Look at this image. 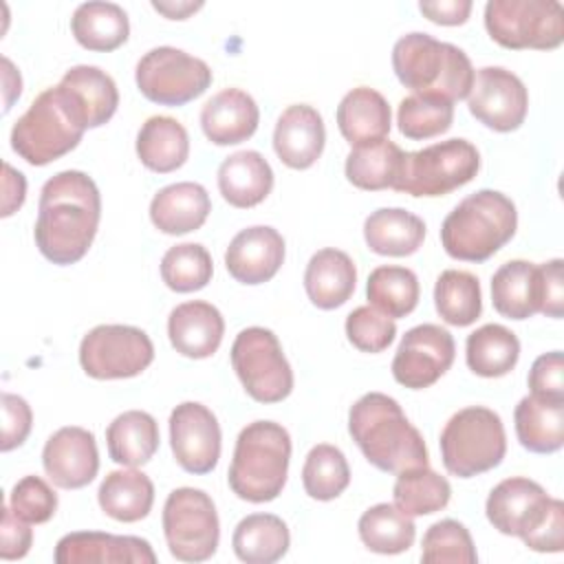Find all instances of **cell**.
<instances>
[{
	"mask_svg": "<svg viewBox=\"0 0 564 564\" xmlns=\"http://www.w3.org/2000/svg\"><path fill=\"white\" fill-rule=\"evenodd\" d=\"M97 500L112 520L139 522L152 509L154 485L139 469H115L101 480Z\"/></svg>",
	"mask_w": 564,
	"mask_h": 564,
	"instance_id": "obj_33",
	"label": "cell"
},
{
	"mask_svg": "<svg viewBox=\"0 0 564 564\" xmlns=\"http://www.w3.org/2000/svg\"><path fill=\"white\" fill-rule=\"evenodd\" d=\"M364 238L370 251L379 256H412L425 238V223L401 207L372 212L364 223Z\"/></svg>",
	"mask_w": 564,
	"mask_h": 564,
	"instance_id": "obj_30",
	"label": "cell"
},
{
	"mask_svg": "<svg viewBox=\"0 0 564 564\" xmlns=\"http://www.w3.org/2000/svg\"><path fill=\"white\" fill-rule=\"evenodd\" d=\"M75 40L88 51H115L130 35L128 13L115 2H84L70 18Z\"/></svg>",
	"mask_w": 564,
	"mask_h": 564,
	"instance_id": "obj_35",
	"label": "cell"
},
{
	"mask_svg": "<svg viewBox=\"0 0 564 564\" xmlns=\"http://www.w3.org/2000/svg\"><path fill=\"white\" fill-rule=\"evenodd\" d=\"M494 308L509 319H529L540 313L542 275L540 264L529 260H509L491 278Z\"/></svg>",
	"mask_w": 564,
	"mask_h": 564,
	"instance_id": "obj_26",
	"label": "cell"
},
{
	"mask_svg": "<svg viewBox=\"0 0 564 564\" xmlns=\"http://www.w3.org/2000/svg\"><path fill=\"white\" fill-rule=\"evenodd\" d=\"M507 436L502 419L482 405L458 410L441 432V458L456 478L485 474L502 463Z\"/></svg>",
	"mask_w": 564,
	"mask_h": 564,
	"instance_id": "obj_7",
	"label": "cell"
},
{
	"mask_svg": "<svg viewBox=\"0 0 564 564\" xmlns=\"http://www.w3.org/2000/svg\"><path fill=\"white\" fill-rule=\"evenodd\" d=\"M57 564H154L156 555L148 540L101 531H75L59 538Z\"/></svg>",
	"mask_w": 564,
	"mask_h": 564,
	"instance_id": "obj_19",
	"label": "cell"
},
{
	"mask_svg": "<svg viewBox=\"0 0 564 564\" xmlns=\"http://www.w3.org/2000/svg\"><path fill=\"white\" fill-rule=\"evenodd\" d=\"M564 357L560 350L540 355L529 370V388L533 397L564 401Z\"/></svg>",
	"mask_w": 564,
	"mask_h": 564,
	"instance_id": "obj_49",
	"label": "cell"
},
{
	"mask_svg": "<svg viewBox=\"0 0 564 564\" xmlns=\"http://www.w3.org/2000/svg\"><path fill=\"white\" fill-rule=\"evenodd\" d=\"M419 278L408 267L383 264L368 275L366 295L370 306L392 319L410 315L419 304Z\"/></svg>",
	"mask_w": 564,
	"mask_h": 564,
	"instance_id": "obj_39",
	"label": "cell"
},
{
	"mask_svg": "<svg viewBox=\"0 0 564 564\" xmlns=\"http://www.w3.org/2000/svg\"><path fill=\"white\" fill-rule=\"evenodd\" d=\"M520 357V341L502 324H485L476 328L465 344V359L478 377H505L511 372Z\"/></svg>",
	"mask_w": 564,
	"mask_h": 564,
	"instance_id": "obj_36",
	"label": "cell"
},
{
	"mask_svg": "<svg viewBox=\"0 0 564 564\" xmlns=\"http://www.w3.org/2000/svg\"><path fill=\"white\" fill-rule=\"evenodd\" d=\"M170 445L176 463L196 476L209 474L220 458V425L216 414L196 401L176 405L170 414Z\"/></svg>",
	"mask_w": 564,
	"mask_h": 564,
	"instance_id": "obj_17",
	"label": "cell"
},
{
	"mask_svg": "<svg viewBox=\"0 0 564 564\" xmlns=\"http://www.w3.org/2000/svg\"><path fill=\"white\" fill-rule=\"evenodd\" d=\"M355 282L357 269L352 258L330 247L313 253L304 271L306 295L322 311L346 304L355 291Z\"/></svg>",
	"mask_w": 564,
	"mask_h": 564,
	"instance_id": "obj_27",
	"label": "cell"
},
{
	"mask_svg": "<svg viewBox=\"0 0 564 564\" xmlns=\"http://www.w3.org/2000/svg\"><path fill=\"white\" fill-rule=\"evenodd\" d=\"M167 335L174 350L183 357L205 359L218 350L225 335V319L209 302H183L167 317Z\"/></svg>",
	"mask_w": 564,
	"mask_h": 564,
	"instance_id": "obj_22",
	"label": "cell"
},
{
	"mask_svg": "<svg viewBox=\"0 0 564 564\" xmlns=\"http://www.w3.org/2000/svg\"><path fill=\"white\" fill-rule=\"evenodd\" d=\"M419 9L434 24L456 26V24L467 22V18L471 13V2L469 0H432V2L421 0Z\"/></svg>",
	"mask_w": 564,
	"mask_h": 564,
	"instance_id": "obj_54",
	"label": "cell"
},
{
	"mask_svg": "<svg viewBox=\"0 0 564 564\" xmlns=\"http://www.w3.org/2000/svg\"><path fill=\"white\" fill-rule=\"evenodd\" d=\"M394 505L408 516H427L447 507L452 487L445 476L432 471L430 467H419L397 474L392 487Z\"/></svg>",
	"mask_w": 564,
	"mask_h": 564,
	"instance_id": "obj_42",
	"label": "cell"
},
{
	"mask_svg": "<svg viewBox=\"0 0 564 564\" xmlns=\"http://www.w3.org/2000/svg\"><path fill=\"white\" fill-rule=\"evenodd\" d=\"M212 68L174 46H156L148 51L134 70L141 95L159 106H185L200 97L212 84Z\"/></svg>",
	"mask_w": 564,
	"mask_h": 564,
	"instance_id": "obj_12",
	"label": "cell"
},
{
	"mask_svg": "<svg viewBox=\"0 0 564 564\" xmlns=\"http://www.w3.org/2000/svg\"><path fill=\"white\" fill-rule=\"evenodd\" d=\"M434 306L443 322L452 326H469L482 313L480 282L469 271L447 269L436 278Z\"/></svg>",
	"mask_w": 564,
	"mask_h": 564,
	"instance_id": "obj_40",
	"label": "cell"
},
{
	"mask_svg": "<svg viewBox=\"0 0 564 564\" xmlns=\"http://www.w3.org/2000/svg\"><path fill=\"white\" fill-rule=\"evenodd\" d=\"M99 218L101 196L95 181L79 170L57 172L40 192L35 245L48 262L75 264L88 253Z\"/></svg>",
	"mask_w": 564,
	"mask_h": 564,
	"instance_id": "obj_1",
	"label": "cell"
},
{
	"mask_svg": "<svg viewBox=\"0 0 564 564\" xmlns=\"http://www.w3.org/2000/svg\"><path fill=\"white\" fill-rule=\"evenodd\" d=\"M33 544V531L26 520L18 518L11 507L2 509V529H0V557L20 560L29 553Z\"/></svg>",
	"mask_w": 564,
	"mask_h": 564,
	"instance_id": "obj_51",
	"label": "cell"
},
{
	"mask_svg": "<svg viewBox=\"0 0 564 564\" xmlns=\"http://www.w3.org/2000/svg\"><path fill=\"white\" fill-rule=\"evenodd\" d=\"M516 434L524 449L553 454L564 445V401L527 394L513 412Z\"/></svg>",
	"mask_w": 564,
	"mask_h": 564,
	"instance_id": "obj_29",
	"label": "cell"
},
{
	"mask_svg": "<svg viewBox=\"0 0 564 564\" xmlns=\"http://www.w3.org/2000/svg\"><path fill=\"white\" fill-rule=\"evenodd\" d=\"M390 117V106L383 95L368 86L352 88L337 106L339 132L352 148L386 139L392 126Z\"/></svg>",
	"mask_w": 564,
	"mask_h": 564,
	"instance_id": "obj_28",
	"label": "cell"
},
{
	"mask_svg": "<svg viewBox=\"0 0 564 564\" xmlns=\"http://www.w3.org/2000/svg\"><path fill=\"white\" fill-rule=\"evenodd\" d=\"M154 359L152 339L137 326L101 324L79 344V364L93 379H130Z\"/></svg>",
	"mask_w": 564,
	"mask_h": 564,
	"instance_id": "obj_13",
	"label": "cell"
},
{
	"mask_svg": "<svg viewBox=\"0 0 564 564\" xmlns=\"http://www.w3.org/2000/svg\"><path fill=\"white\" fill-rule=\"evenodd\" d=\"M469 112L496 132H511L524 123L529 93L518 75L502 66H485L474 75L467 95Z\"/></svg>",
	"mask_w": 564,
	"mask_h": 564,
	"instance_id": "obj_16",
	"label": "cell"
},
{
	"mask_svg": "<svg viewBox=\"0 0 564 564\" xmlns=\"http://www.w3.org/2000/svg\"><path fill=\"white\" fill-rule=\"evenodd\" d=\"M403 150L390 139L355 145L346 156V178L366 192H379L394 185Z\"/></svg>",
	"mask_w": 564,
	"mask_h": 564,
	"instance_id": "obj_37",
	"label": "cell"
},
{
	"mask_svg": "<svg viewBox=\"0 0 564 564\" xmlns=\"http://www.w3.org/2000/svg\"><path fill=\"white\" fill-rule=\"evenodd\" d=\"M357 529L366 549L381 555H397L408 551L416 535L412 516L388 502H379L366 509L359 518Z\"/></svg>",
	"mask_w": 564,
	"mask_h": 564,
	"instance_id": "obj_38",
	"label": "cell"
},
{
	"mask_svg": "<svg viewBox=\"0 0 564 564\" xmlns=\"http://www.w3.org/2000/svg\"><path fill=\"white\" fill-rule=\"evenodd\" d=\"M348 432L361 454L381 471L401 474L427 467L421 432L408 421L399 401L383 392H368L348 412Z\"/></svg>",
	"mask_w": 564,
	"mask_h": 564,
	"instance_id": "obj_2",
	"label": "cell"
},
{
	"mask_svg": "<svg viewBox=\"0 0 564 564\" xmlns=\"http://www.w3.org/2000/svg\"><path fill=\"white\" fill-rule=\"evenodd\" d=\"M214 264L209 251L198 242H181L161 258V278L176 293H192L207 286Z\"/></svg>",
	"mask_w": 564,
	"mask_h": 564,
	"instance_id": "obj_45",
	"label": "cell"
},
{
	"mask_svg": "<svg viewBox=\"0 0 564 564\" xmlns=\"http://www.w3.org/2000/svg\"><path fill=\"white\" fill-rule=\"evenodd\" d=\"M480 170V154L465 139H447L403 152L392 189L410 196H445L467 185Z\"/></svg>",
	"mask_w": 564,
	"mask_h": 564,
	"instance_id": "obj_8",
	"label": "cell"
},
{
	"mask_svg": "<svg viewBox=\"0 0 564 564\" xmlns=\"http://www.w3.org/2000/svg\"><path fill=\"white\" fill-rule=\"evenodd\" d=\"M564 262L560 258L549 260L540 264V275H542V304L540 313L546 317L560 319L564 315V275H562Z\"/></svg>",
	"mask_w": 564,
	"mask_h": 564,
	"instance_id": "obj_52",
	"label": "cell"
},
{
	"mask_svg": "<svg viewBox=\"0 0 564 564\" xmlns=\"http://www.w3.org/2000/svg\"><path fill=\"white\" fill-rule=\"evenodd\" d=\"M231 366L258 403H278L293 390V370L278 337L262 326H249L231 344Z\"/></svg>",
	"mask_w": 564,
	"mask_h": 564,
	"instance_id": "obj_11",
	"label": "cell"
},
{
	"mask_svg": "<svg viewBox=\"0 0 564 564\" xmlns=\"http://www.w3.org/2000/svg\"><path fill=\"white\" fill-rule=\"evenodd\" d=\"M271 187L273 170L256 150L234 152L218 167V189L231 207H256L271 194Z\"/></svg>",
	"mask_w": 564,
	"mask_h": 564,
	"instance_id": "obj_25",
	"label": "cell"
},
{
	"mask_svg": "<svg viewBox=\"0 0 564 564\" xmlns=\"http://www.w3.org/2000/svg\"><path fill=\"white\" fill-rule=\"evenodd\" d=\"M79 99L64 84L42 90L13 123L11 148L31 165H48L77 148L88 130Z\"/></svg>",
	"mask_w": 564,
	"mask_h": 564,
	"instance_id": "obj_3",
	"label": "cell"
},
{
	"mask_svg": "<svg viewBox=\"0 0 564 564\" xmlns=\"http://www.w3.org/2000/svg\"><path fill=\"white\" fill-rule=\"evenodd\" d=\"M291 436L273 421H253L240 430L229 465V487L247 502L275 500L289 474Z\"/></svg>",
	"mask_w": 564,
	"mask_h": 564,
	"instance_id": "obj_5",
	"label": "cell"
},
{
	"mask_svg": "<svg viewBox=\"0 0 564 564\" xmlns=\"http://www.w3.org/2000/svg\"><path fill=\"white\" fill-rule=\"evenodd\" d=\"M212 200L200 183L183 181L159 189L150 203L152 225L170 236H183L203 227Z\"/></svg>",
	"mask_w": 564,
	"mask_h": 564,
	"instance_id": "obj_24",
	"label": "cell"
},
{
	"mask_svg": "<svg viewBox=\"0 0 564 564\" xmlns=\"http://www.w3.org/2000/svg\"><path fill=\"white\" fill-rule=\"evenodd\" d=\"M260 121L253 97L240 88L216 93L200 110V128L216 145H236L247 141Z\"/></svg>",
	"mask_w": 564,
	"mask_h": 564,
	"instance_id": "obj_23",
	"label": "cell"
},
{
	"mask_svg": "<svg viewBox=\"0 0 564 564\" xmlns=\"http://www.w3.org/2000/svg\"><path fill=\"white\" fill-rule=\"evenodd\" d=\"M42 465L51 482L59 489H82L99 471V452L95 434L66 425L48 436L42 449Z\"/></svg>",
	"mask_w": 564,
	"mask_h": 564,
	"instance_id": "obj_18",
	"label": "cell"
},
{
	"mask_svg": "<svg viewBox=\"0 0 564 564\" xmlns=\"http://www.w3.org/2000/svg\"><path fill=\"white\" fill-rule=\"evenodd\" d=\"M284 262V238L269 225L238 231L225 251V267L240 284L269 282Z\"/></svg>",
	"mask_w": 564,
	"mask_h": 564,
	"instance_id": "obj_20",
	"label": "cell"
},
{
	"mask_svg": "<svg viewBox=\"0 0 564 564\" xmlns=\"http://www.w3.org/2000/svg\"><path fill=\"white\" fill-rule=\"evenodd\" d=\"M26 194V181L24 174L13 170L9 163H4V203H2V216H11L22 203Z\"/></svg>",
	"mask_w": 564,
	"mask_h": 564,
	"instance_id": "obj_55",
	"label": "cell"
},
{
	"mask_svg": "<svg viewBox=\"0 0 564 564\" xmlns=\"http://www.w3.org/2000/svg\"><path fill=\"white\" fill-rule=\"evenodd\" d=\"M421 560L425 564H474L478 555L467 527L458 520L445 518L434 522L425 531L421 544Z\"/></svg>",
	"mask_w": 564,
	"mask_h": 564,
	"instance_id": "obj_46",
	"label": "cell"
},
{
	"mask_svg": "<svg viewBox=\"0 0 564 564\" xmlns=\"http://www.w3.org/2000/svg\"><path fill=\"white\" fill-rule=\"evenodd\" d=\"M59 84H64L68 90L75 93V97L86 110L90 128L104 126L119 106V90L115 79L97 66H88V64L73 66L64 73Z\"/></svg>",
	"mask_w": 564,
	"mask_h": 564,
	"instance_id": "obj_41",
	"label": "cell"
},
{
	"mask_svg": "<svg viewBox=\"0 0 564 564\" xmlns=\"http://www.w3.org/2000/svg\"><path fill=\"white\" fill-rule=\"evenodd\" d=\"M9 507L29 524L48 522L57 511V494L40 476H24L9 494Z\"/></svg>",
	"mask_w": 564,
	"mask_h": 564,
	"instance_id": "obj_48",
	"label": "cell"
},
{
	"mask_svg": "<svg viewBox=\"0 0 564 564\" xmlns=\"http://www.w3.org/2000/svg\"><path fill=\"white\" fill-rule=\"evenodd\" d=\"M456 344L449 330L436 324L410 328L392 359V377L410 390H423L436 383L454 364Z\"/></svg>",
	"mask_w": 564,
	"mask_h": 564,
	"instance_id": "obj_15",
	"label": "cell"
},
{
	"mask_svg": "<svg viewBox=\"0 0 564 564\" xmlns=\"http://www.w3.org/2000/svg\"><path fill=\"white\" fill-rule=\"evenodd\" d=\"M163 533L172 557L181 562L209 560L220 540L214 500L203 489H174L163 505Z\"/></svg>",
	"mask_w": 564,
	"mask_h": 564,
	"instance_id": "obj_10",
	"label": "cell"
},
{
	"mask_svg": "<svg viewBox=\"0 0 564 564\" xmlns=\"http://www.w3.org/2000/svg\"><path fill=\"white\" fill-rule=\"evenodd\" d=\"M289 544V527L273 513H251L242 518L231 535L236 557L247 564H273L286 555Z\"/></svg>",
	"mask_w": 564,
	"mask_h": 564,
	"instance_id": "obj_32",
	"label": "cell"
},
{
	"mask_svg": "<svg viewBox=\"0 0 564 564\" xmlns=\"http://www.w3.org/2000/svg\"><path fill=\"white\" fill-rule=\"evenodd\" d=\"M485 29L505 48H557L564 40V9L557 0H489Z\"/></svg>",
	"mask_w": 564,
	"mask_h": 564,
	"instance_id": "obj_9",
	"label": "cell"
},
{
	"mask_svg": "<svg viewBox=\"0 0 564 564\" xmlns=\"http://www.w3.org/2000/svg\"><path fill=\"white\" fill-rule=\"evenodd\" d=\"M454 121V106L452 101L427 95V93H414L399 104L397 123L405 139L423 141L438 137L449 130Z\"/></svg>",
	"mask_w": 564,
	"mask_h": 564,
	"instance_id": "obj_44",
	"label": "cell"
},
{
	"mask_svg": "<svg viewBox=\"0 0 564 564\" xmlns=\"http://www.w3.org/2000/svg\"><path fill=\"white\" fill-rule=\"evenodd\" d=\"M106 445L115 463L126 467L145 465L159 449V425L152 414L128 410L108 425Z\"/></svg>",
	"mask_w": 564,
	"mask_h": 564,
	"instance_id": "obj_34",
	"label": "cell"
},
{
	"mask_svg": "<svg viewBox=\"0 0 564 564\" xmlns=\"http://www.w3.org/2000/svg\"><path fill=\"white\" fill-rule=\"evenodd\" d=\"M137 156L148 170L159 174L178 170L189 156L187 130L165 115L145 119L137 134Z\"/></svg>",
	"mask_w": 564,
	"mask_h": 564,
	"instance_id": "obj_31",
	"label": "cell"
},
{
	"mask_svg": "<svg viewBox=\"0 0 564 564\" xmlns=\"http://www.w3.org/2000/svg\"><path fill=\"white\" fill-rule=\"evenodd\" d=\"M555 505L557 498H551L535 480L511 476L489 491L485 513L502 535L522 538L527 544L551 516Z\"/></svg>",
	"mask_w": 564,
	"mask_h": 564,
	"instance_id": "obj_14",
	"label": "cell"
},
{
	"mask_svg": "<svg viewBox=\"0 0 564 564\" xmlns=\"http://www.w3.org/2000/svg\"><path fill=\"white\" fill-rule=\"evenodd\" d=\"M397 335V324L392 317L383 315L375 306H357L346 317V337L361 352L386 350Z\"/></svg>",
	"mask_w": 564,
	"mask_h": 564,
	"instance_id": "obj_47",
	"label": "cell"
},
{
	"mask_svg": "<svg viewBox=\"0 0 564 564\" xmlns=\"http://www.w3.org/2000/svg\"><path fill=\"white\" fill-rule=\"evenodd\" d=\"M392 68L405 88L438 95L452 104L469 95L476 75L463 48L427 33L399 37L392 48Z\"/></svg>",
	"mask_w": 564,
	"mask_h": 564,
	"instance_id": "obj_6",
	"label": "cell"
},
{
	"mask_svg": "<svg viewBox=\"0 0 564 564\" xmlns=\"http://www.w3.org/2000/svg\"><path fill=\"white\" fill-rule=\"evenodd\" d=\"M152 7L170 20H185L189 13L198 11L203 2H152Z\"/></svg>",
	"mask_w": 564,
	"mask_h": 564,
	"instance_id": "obj_56",
	"label": "cell"
},
{
	"mask_svg": "<svg viewBox=\"0 0 564 564\" xmlns=\"http://www.w3.org/2000/svg\"><path fill=\"white\" fill-rule=\"evenodd\" d=\"M531 551L538 553H560L564 549V502L557 500L551 516L538 529V533L527 542Z\"/></svg>",
	"mask_w": 564,
	"mask_h": 564,
	"instance_id": "obj_53",
	"label": "cell"
},
{
	"mask_svg": "<svg viewBox=\"0 0 564 564\" xmlns=\"http://www.w3.org/2000/svg\"><path fill=\"white\" fill-rule=\"evenodd\" d=\"M350 482V467L344 452L335 445H315L302 467L304 491L315 500H335Z\"/></svg>",
	"mask_w": 564,
	"mask_h": 564,
	"instance_id": "obj_43",
	"label": "cell"
},
{
	"mask_svg": "<svg viewBox=\"0 0 564 564\" xmlns=\"http://www.w3.org/2000/svg\"><path fill=\"white\" fill-rule=\"evenodd\" d=\"M326 128L322 115L306 104L289 106L275 123L273 150L293 170H308L324 150Z\"/></svg>",
	"mask_w": 564,
	"mask_h": 564,
	"instance_id": "obj_21",
	"label": "cell"
},
{
	"mask_svg": "<svg viewBox=\"0 0 564 564\" xmlns=\"http://www.w3.org/2000/svg\"><path fill=\"white\" fill-rule=\"evenodd\" d=\"M518 212L509 196L480 189L463 198L441 225V242L447 256L465 262H485L516 234Z\"/></svg>",
	"mask_w": 564,
	"mask_h": 564,
	"instance_id": "obj_4",
	"label": "cell"
},
{
	"mask_svg": "<svg viewBox=\"0 0 564 564\" xmlns=\"http://www.w3.org/2000/svg\"><path fill=\"white\" fill-rule=\"evenodd\" d=\"M33 425L31 405L11 392H2V452H11L20 447Z\"/></svg>",
	"mask_w": 564,
	"mask_h": 564,
	"instance_id": "obj_50",
	"label": "cell"
}]
</instances>
